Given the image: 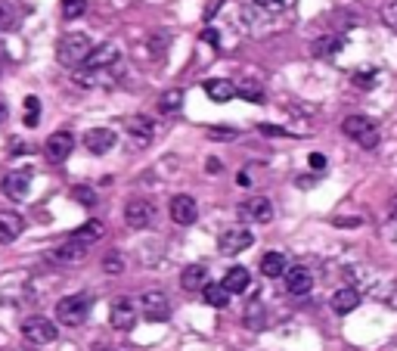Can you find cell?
I'll return each instance as SVG.
<instances>
[{"mask_svg": "<svg viewBox=\"0 0 397 351\" xmlns=\"http://www.w3.org/2000/svg\"><path fill=\"white\" fill-rule=\"evenodd\" d=\"M84 146H88L93 156L109 153L115 146V131H109V128H93V131L84 134Z\"/></svg>", "mask_w": 397, "mask_h": 351, "instance_id": "cell-14", "label": "cell"}, {"mask_svg": "<svg viewBox=\"0 0 397 351\" xmlns=\"http://www.w3.org/2000/svg\"><path fill=\"white\" fill-rule=\"evenodd\" d=\"M249 283H251V274L245 268H239V264L223 274V286H227L230 296H233V292H245V289H249Z\"/></svg>", "mask_w": 397, "mask_h": 351, "instance_id": "cell-23", "label": "cell"}, {"mask_svg": "<svg viewBox=\"0 0 397 351\" xmlns=\"http://www.w3.org/2000/svg\"><path fill=\"white\" fill-rule=\"evenodd\" d=\"M310 168L323 171V168H326V156H323V153H310Z\"/></svg>", "mask_w": 397, "mask_h": 351, "instance_id": "cell-39", "label": "cell"}, {"mask_svg": "<svg viewBox=\"0 0 397 351\" xmlns=\"http://www.w3.org/2000/svg\"><path fill=\"white\" fill-rule=\"evenodd\" d=\"M357 305H360V292L354 286H344V289H338L332 296V311L335 314H351Z\"/></svg>", "mask_w": 397, "mask_h": 351, "instance_id": "cell-20", "label": "cell"}, {"mask_svg": "<svg viewBox=\"0 0 397 351\" xmlns=\"http://www.w3.org/2000/svg\"><path fill=\"white\" fill-rule=\"evenodd\" d=\"M106 233V227H103V221H88V224H81L75 233H71V240L75 242H81V246H93V242H99V236Z\"/></svg>", "mask_w": 397, "mask_h": 351, "instance_id": "cell-21", "label": "cell"}, {"mask_svg": "<svg viewBox=\"0 0 397 351\" xmlns=\"http://www.w3.org/2000/svg\"><path fill=\"white\" fill-rule=\"evenodd\" d=\"M375 71H357V75H354V84H357V88H363V90H370V88H375Z\"/></svg>", "mask_w": 397, "mask_h": 351, "instance_id": "cell-32", "label": "cell"}, {"mask_svg": "<svg viewBox=\"0 0 397 351\" xmlns=\"http://www.w3.org/2000/svg\"><path fill=\"white\" fill-rule=\"evenodd\" d=\"M103 351H115V348H103Z\"/></svg>", "mask_w": 397, "mask_h": 351, "instance_id": "cell-44", "label": "cell"}, {"mask_svg": "<svg viewBox=\"0 0 397 351\" xmlns=\"http://www.w3.org/2000/svg\"><path fill=\"white\" fill-rule=\"evenodd\" d=\"M286 289L292 296H307L314 289V274L307 268H288L286 270Z\"/></svg>", "mask_w": 397, "mask_h": 351, "instance_id": "cell-13", "label": "cell"}, {"mask_svg": "<svg viewBox=\"0 0 397 351\" xmlns=\"http://www.w3.org/2000/svg\"><path fill=\"white\" fill-rule=\"evenodd\" d=\"M202 38H205L208 44H218V32H214V28H205V32H202Z\"/></svg>", "mask_w": 397, "mask_h": 351, "instance_id": "cell-40", "label": "cell"}, {"mask_svg": "<svg viewBox=\"0 0 397 351\" xmlns=\"http://www.w3.org/2000/svg\"><path fill=\"white\" fill-rule=\"evenodd\" d=\"M335 224H338V227H357V224H360V218H338Z\"/></svg>", "mask_w": 397, "mask_h": 351, "instance_id": "cell-41", "label": "cell"}, {"mask_svg": "<svg viewBox=\"0 0 397 351\" xmlns=\"http://www.w3.org/2000/svg\"><path fill=\"white\" fill-rule=\"evenodd\" d=\"M286 255L283 252H267L264 258H261V274L264 277H286Z\"/></svg>", "mask_w": 397, "mask_h": 351, "instance_id": "cell-24", "label": "cell"}, {"mask_svg": "<svg viewBox=\"0 0 397 351\" xmlns=\"http://www.w3.org/2000/svg\"><path fill=\"white\" fill-rule=\"evenodd\" d=\"M28 190H32V171L19 168V171H10V174L4 177V193L10 199H16V202L28 196Z\"/></svg>", "mask_w": 397, "mask_h": 351, "instance_id": "cell-12", "label": "cell"}, {"mask_svg": "<svg viewBox=\"0 0 397 351\" xmlns=\"http://www.w3.org/2000/svg\"><path fill=\"white\" fill-rule=\"evenodd\" d=\"M41 118V99L38 97H25V125L34 128Z\"/></svg>", "mask_w": 397, "mask_h": 351, "instance_id": "cell-30", "label": "cell"}, {"mask_svg": "<svg viewBox=\"0 0 397 351\" xmlns=\"http://www.w3.org/2000/svg\"><path fill=\"white\" fill-rule=\"evenodd\" d=\"M382 22L397 32V0H388V4L382 6Z\"/></svg>", "mask_w": 397, "mask_h": 351, "instance_id": "cell-31", "label": "cell"}, {"mask_svg": "<svg viewBox=\"0 0 397 351\" xmlns=\"http://www.w3.org/2000/svg\"><path fill=\"white\" fill-rule=\"evenodd\" d=\"M22 233V218L16 212H0V246H10Z\"/></svg>", "mask_w": 397, "mask_h": 351, "instance_id": "cell-17", "label": "cell"}, {"mask_svg": "<svg viewBox=\"0 0 397 351\" xmlns=\"http://www.w3.org/2000/svg\"><path fill=\"white\" fill-rule=\"evenodd\" d=\"M208 137L211 140H233L236 131L233 128H208Z\"/></svg>", "mask_w": 397, "mask_h": 351, "instance_id": "cell-35", "label": "cell"}, {"mask_svg": "<svg viewBox=\"0 0 397 351\" xmlns=\"http://www.w3.org/2000/svg\"><path fill=\"white\" fill-rule=\"evenodd\" d=\"M71 149H75V137H71L69 131L50 134V140L44 143V156H47V162H53V165L66 162L69 156H71Z\"/></svg>", "mask_w": 397, "mask_h": 351, "instance_id": "cell-7", "label": "cell"}, {"mask_svg": "<svg viewBox=\"0 0 397 351\" xmlns=\"http://www.w3.org/2000/svg\"><path fill=\"white\" fill-rule=\"evenodd\" d=\"M251 242H255V233H251L249 227H230V230L221 233L218 249L223 255H239L245 249H251Z\"/></svg>", "mask_w": 397, "mask_h": 351, "instance_id": "cell-5", "label": "cell"}, {"mask_svg": "<svg viewBox=\"0 0 397 351\" xmlns=\"http://www.w3.org/2000/svg\"><path fill=\"white\" fill-rule=\"evenodd\" d=\"M140 308H143V314H146V320H155V324H162V320H168V317H171L168 296H165V292H158V289L143 292Z\"/></svg>", "mask_w": 397, "mask_h": 351, "instance_id": "cell-8", "label": "cell"}, {"mask_svg": "<svg viewBox=\"0 0 397 351\" xmlns=\"http://www.w3.org/2000/svg\"><path fill=\"white\" fill-rule=\"evenodd\" d=\"M205 94L214 99V103H227V99H233L239 94V88H236L233 81H227V78H211V81H205Z\"/></svg>", "mask_w": 397, "mask_h": 351, "instance_id": "cell-18", "label": "cell"}, {"mask_svg": "<svg viewBox=\"0 0 397 351\" xmlns=\"http://www.w3.org/2000/svg\"><path fill=\"white\" fill-rule=\"evenodd\" d=\"M196 214H199V205H196V199H193V196L177 193V196L171 199V221H174V224L190 227L193 221H196Z\"/></svg>", "mask_w": 397, "mask_h": 351, "instance_id": "cell-10", "label": "cell"}, {"mask_svg": "<svg viewBox=\"0 0 397 351\" xmlns=\"http://www.w3.org/2000/svg\"><path fill=\"white\" fill-rule=\"evenodd\" d=\"M342 131L348 134L351 140H357L360 146H366V149L379 146V128H375L366 116H348L342 121Z\"/></svg>", "mask_w": 397, "mask_h": 351, "instance_id": "cell-3", "label": "cell"}, {"mask_svg": "<svg viewBox=\"0 0 397 351\" xmlns=\"http://www.w3.org/2000/svg\"><path fill=\"white\" fill-rule=\"evenodd\" d=\"M88 13V0H62V16L66 19H78Z\"/></svg>", "mask_w": 397, "mask_h": 351, "instance_id": "cell-29", "label": "cell"}, {"mask_svg": "<svg viewBox=\"0 0 397 351\" xmlns=\"http://www.w3.org/2000/svg\"><path fill=\"white\" fill-rule=\"evenodd\" d=\"M239 214L245 221H251V224H267V221H273V202L264 196H255L239 205Z\"/></svg>", "mask_w": 397, "mask_h": 351, "instance_id": "cell-11", "label": "cell"}, {"mask_svg": "<svg viewBox=\"0 0 397 351\" xmlns=\"http://www.w3.org/2000/svg\"><path fill=\"white\" fill-rule=\"evenodd\" d=\"M344 47V38H335V34H329V38H320V41H314V56H329V53H335V50H342Z\"/></svg>", "mask_w": 397, "mask_h": 351, "instance_id": "cell-26", "label": "cell"}, {"mask_svg": "<svg viewBox=\"0 0 397 351\" xmlns=\"http://www.w3.org/2000/svg\"><path fill=\"white\" fill-rule=\"evenodd\" d=\"M180 286L186 292H199L208 286V268L205 264H186L183 274H180Z\"/></svg>", "mask_w": 397, "mask_h": 351, "instance_id": "cell-15", "label": "cell"}, {"mask_svg": "<svg viewBox=\"0 0 397 351\" xmlns=\"http://www.w3.org/2000/svg\"><path fill=\"white\" fill-rule=\"evenodd\" d=\"M239 97L251 99V103H261V99H264V94L255 88V84H242V88H239Z\"/></svg>", "mask_w": 397, "mask_h": 351, "instance_id": "cell-34", "label": "cell"}, {"mask_svg": "<svg viewBox=\"0 0 397 351\" xmlns=\"http://www.w3.org/2000/svg\"><path fill=\"white\" fill-rule=\"evenodd\" d=\"M71 199H78L84 209H93V205H97V193H93V187H88V184H81V187L71 190Z\"/></svg>", "mask_w": 397, "mask_h": 351, "instance_id": "cell-28", "label": "cell"}, {"mask_svg": "<svg viewBox=\"0 0 397 351\" xmlns=\"http://www.w3.org/2000/svg\"><path fill=\"white\" fill-rule=\"evenodd\" d=\"M218 6H221V0H211V4H208V10H205V19H214V13H218Z\"/></svg>", "mask_w": 397, "mask_h": 351, "instance_id": "cell-42", "label": "cell"}, {"mask_svg": "<svg viewBox=\"0 0 397 351\" xmlns=\"http://www.w3.org/2000/svg\"><path fill=\"white\" fill-rule=\"evenodd\" d=\"M109 324L115 326V329H134V324H137V305L131 302V298H115L112 302V308H109Z\"/></svg>", "mask_w": 397, "mask_h": 351, "instance_id": "cell-9", "label": "cell"}, {"mask_svg": "<svg viewBox=\"0 0 397 351\" xmlns=\"http://www.w3.org/2000/svg\"><path fill=\"white\" fill-rule=\"evenodd\" d=\"M202 298H205L211 308H227L230 292H227V286H223V283H208L205 289H202Z\"/></svg>", "mask_w": 397, "mask_h": 351, "instance_id": "cell-25", "label": "cell"}, {"mask_svg": "<svg viewBox=\"0 0 397 351\" xmlns=\"http://www.w3.org/2000/svg\"><path fill=\"white\" fill-rule=\"evenodd\" d=\"M125 221L134 230H143V227H149L155 221V205L149 199H131L125 205Z\"/></svg>", "mask_w": 397, "mask_h": 351, "instance_id": "cell-6", "label": "cell"}, {"mask_svg": "<svg viewBox=\"0 0 397 351\" xmlns=\"http://www.w3.org/2000/svg\"><path fill=\"white\" fill-rule=\"evenodd\" d=\"M153 121H149L146 116H134L127 118V134H131V140L137 143V146H149L153 143Z\"/></svg>", "mask_w": 397, "mask_h": 351, "instance_id": "cell-16", "label": "cell"}, {"mask_svg": "<svg viewBox=\"0 0 397 351\" xmlns=\"http://www.w3.org/2000/svg\"><path fill=\"white\" fill-rule=\"evenodd\" d=\"M10 25H13V13H10V6L0 4V28H10Z\"/></svg>", "mask_w": 397, "mask_h": 351, "instance_id": "cell-38", "label": "cell"}, {"mask_svg": "<svg viewBox=\"0 0 397 351\" xmlns=\"http://www.w3.org/2000/svg\"><path fill=\"white\" fill-rule=\"evenodd\" d=\"M258 131L267 134V137H292L286 128H277V125H258Z\"/></svg>", "mask_w": 397, "mask_h": 351, "instance_id": "cell-36", "label": "cell"}, {"mask_svg": "<svg viewBox=\"0 0 397 351\" xmlns=\"http://www.w3.org/2000/svg\"><path fill=\"white\" fill-rule=\"evenodd\" d=\"M4 121H6V106L0 103V125H4Z\"/></svg>", "mask_w": 397, "mask_h": 351, "instance_id": "cell-43", "label": "cell"}, {"mask_svg": "<svg viewBox=\"0 0 397 351\" xmlns=\"http://www.w3.org/2000/svg\"><path fill=\"white\" fill-rule=\"evenodd\" d=\"M103 268H106V274H121V270H125V258L112 252V255L103 261Z\"/></svg>", "mask_w": 397, "mask_h": 351, "instance_id": "cell-33", "label": "cell"}, {"mask_svg": "<svg viewBox=\"0 0 397 351\" xmlns=\"http://www.w3.org/2000/svg\"><path fill=\"white\" fill-rule=\"evenodd\" d=\"M22 336L32 345H50V342H56L60 329L56 324H50V317H28L22 324Z\"/></svg>", "mask_w": 397, "mask_h": 351, "instance_id": "cell-4", "label": "cell"}, {"mask_svg": "<svg viewBox=\"0 0 397 351\" xmlns=\"http://www.w3.org/2000/svg\"><path fill=\"white\" fill-rule=\"evenodd\" d=\"M84 255H88V246H81V242H75V240H69L53 249V258L62 264H75V261H81Z\"/></svg>", "mask_w": 397, "mask_h": 351, "instance_id": "cell-22", "label": "cell"}, {"mask_svg": "<svg viewBox=\"0 0 397 351\" xmlns=\"http://www.w3.org/2000/svg\"><path fill=\"white\" fill-rule=\"evenodd\" d=\"M180 106H183V90H165L162 99H158V109L162 112H177Z\"/></svg>", "mask_w": 397, "mask_h": 351, "instance_id": "cell-27", "label": "cell"}, {"mask_svg": "<svg viewBox=\"0 0 397 351\" xmlns=\"http://www.w3.org/2000/svg\"><path fill=\"white\" fill-rule=\"evenodd\" d=\"M90 50L93 47L88 41V34H81V32L62 34V41L56 44V60H60V66H66V69H81L84 62H88Z\"/></svg>", "mask_w": 397, "mask_h": 351, "instance_id": "cell-1", "label": "cell"}, {"mask_svg": "<svg viewBox=\"0 0 397 351\" xmlns=\"http://www.w3.org/2000/svg\"><path fill=\"white\" fill-rule=\"evenodd\" d=\"M115 60H118V50H115V44H99L97 50H90V56H88V62H84V69L97 71V69L112 66Z\"/></svg>", "mask_w": 397, "mask_h": 351, "instance_id": "cell-19", "label": "cell"}, {"mask_svg": "<svg viewBox=\"0 0 397 351\" xmlns=\"http://www.w3.org/2000/svg\"><path fill=\"white\" fill-rule=\"evenodd\" d=\"M88 314H90V298L81 296V292L56 302V320L66 324V326H81L84 320H88Z\"/></svg>", "mask_w": 397, "mask_h": 351, "instance_id": "cell-2", "label": "cell"}, {"mask_svg": "<svg viewBox=\"0 0 397 351\" xmlns=\"http://www.w3.org/2000/svg\"><path fill=\"white\" fill-rule=\"evenodd\" d=\"M261 10H267V13H279L283 10V0H255Z\"/></svg>", "mask_w": 397, "mask_h": 351, "instance_id": "cell-37", "label": "cell"}]
</instances>
